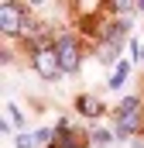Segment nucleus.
Returning a JSON list of instances; mask_svg holds the SVG:
<instances>
[{"label":"nucleus","instance_id":"f257e3e1","mask_svg":"<svg viewBox=\"0 0 144 148\" xmlns=\"http://www.w3.org/2000/svg\"><path fill=\"white\" fill-rule=\"evenodd\" d=\"M113 121H117L113 138H134L144 124V97H134V93L124 97L117 103V110H113Z\"/></svg>","mask_w":144,"mask_h":148},{"label":"nucleus","instance_id":"7ed1b4c3","mask_svg":"<svg viewBox=\"0 0 144 148\" xmlns=\"http://www.w3.org/2000/svg\"><path fill=\"white\" fill-rule=\"evenodd\" d=\"M55 52L62 59V73H79L82 66V45L75 35H58L55 38Z\"/></svg>","mask_w":144,"mask_h":148},{"label":"nucleus","instance_id":"f03ea898","mask_svg":"<svg viewBox=\"0 0 144 148\" xmlns=\"http://www.w3.org/2000/svg\"><path fill=\"white\" fill-rule=\"evenodd\" d=\"M31 66H35V73L41 76V79H48V83L62 76V59H58L55 45H48V41L31 45Z\"/></svg>","mask_w":144,"mask_h":148},{"label":"nucleus","instance_id":"1a4fd4ad","mask_svg":"<svg viewBox=\"0 0 144 148\" xmlns=\"http://www.w3.org/2000/svg\"><path fill=\"white\" fill-rule=\"evenodd\" d=\"M7 117H10V121H14L17 127H24V117H21V110H17L14 103H7Z\"/></svg>","mask_w":144,"mask_h":148},{"label":"nucleus","instance_id":"39448f33","mask_svg":"<svg viewBox=\"0 0 144 148\" xmlns=\"http://www.w3.org/2000/svg\"><path fill=\"white\" fill-rule=\"evenodd\" d=\"M75 110L82 114V117H100V114H103V103H100L96 97H79V100H75Z\"/></svg>","mask_w":144,"mask_h":148},{"label":"nucleus","instance_id":"20e7f679","mask_svg":"<svg viewBox=\"0 0 144 148\" xmlns=\"http://www.w3.org/2000/svg\"><path fill=\"white\" fill-rule=\"evenodd\" d=\"M24 7L21 3H0V31L3 38H14V35H24Z\"/></svg>","mask_w":144,"mask_h":148},{"label":"nucleus","instance_id":"6e6552de","mask_svg":"<svg viewBox=\"0 0 144 148\" xmlns=\"http://www.w3.org/2000/svg\"><path fill=\"white\" fill-rule=\"evenodd\" d=\"M35 145H38V134H31V131L17 134V148H35Z\"/></svg>","mask_w":144,"mask_h":148},{"label":"nucleus","instance_id":"423d86ee","mask_svg":"<svg viewBox=\"0 0 144 148\" xmlns=\"http://www.w3.org/2000/svg\"><path fill=\"white\" fill-rule=\"evenodd\" d=\"M127 69H130V62H117V69L110 73V90H117V86H124V79H127Z\"/></svg>","mask_w":144,"mask_h":148},{"label":"nucleus","instance_id":"0eeeda50","mask_svg":"<svg viewBox=\"0 0 144 148\" xmlns=\"http://www.w3.org/2000/svg\"><path fill=\"white\" fill-rule=\"evenodd\" d=\"M89 141H93V145H96V148H107L110 141H113V134H110V131H100V127H96V131L89 134Z\"/></svg>","mask_w":144,"mask_h":148}]
</instances>
